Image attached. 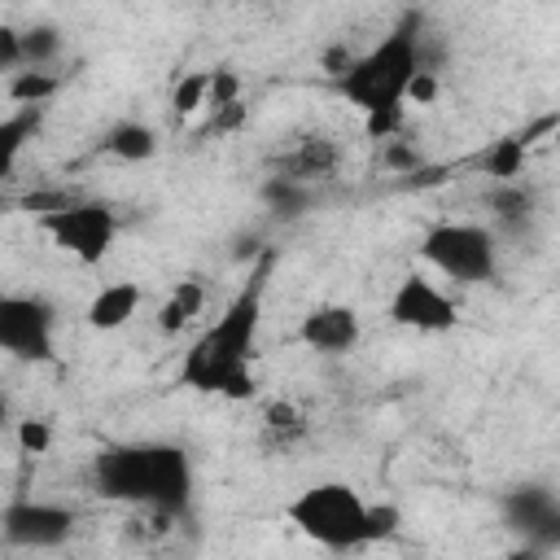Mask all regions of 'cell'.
<instances>
[{"mask_svg":"<svg viewBox=\"0 0 560 560\" xmlns=\"http://www.w3.org/2000/svg\"><path fill=\"white\" fill-rule=\"evenodd\" d=\"M140 302H144V293H140V284L136 280H114V284H105L92 302H88V328H96V332H118V328H127L131 324V315L140 311Z\"/></svg>","mask_w":560,"mask_h":560,"instance_id":"4fadbf2b","label":"cell"},{"mask_svg":"<svg viewBox=\"0 0 560 560\" xmlns=\"http://www.w3.org/2000/svg\"><path fill=\"white\" fill-rule=\"evenodd\" d=\"M298 424H302V416L289 402H271L267 407V429H298Z\"/></svg>","mask_w":560,"mask_h":560,"instance_id":"d4e9b609","label":"cell"},{"mask_svg":"<svg viewBox=\"0 0 560 560\" xmlns=\"http://www.w3.org/2000/svg\"><path fill=\"white\" fill-rule=\"evenodd\" d=\"M201 306H206V284L201 280H175V289L158 306V328L166 337H175V332H184L201 315Z\"/></svg>","mask_w":560,"mask_h":560,"instance_id":"5bb4252c","label":"cell"},{"mask_svg":"<svg viewBox=\"0 0 560 560\" xmlns=\"http://www.w3.org/2000/svg\"><path fill=\"white\" fill-rule=\"evenodd\" d=\"M424 70V39H420V18L407 13L394 31H385L368 52L354 57L350 74L337 83V92L363 109V118L372 114H394L407 105V92L416 83V74Z\"/></svg>","mask_w":560,"mask_h":560,"instance_id":"277c9868","label":"cell"},{"mask_svg":"<svg viewBox=\"0 0 560 560\" xmlns=\"http://www.w3.org/2000/svg\"><path fill=\"white\" fill-rule=\"evenodd\" d=\"M262 201H267V210H271V214H280V219H298V214H306V210H311L315 192H311L306 184H293V179L271 175V179L262 184Z\"/></svg>","mask_w":560,"mask_h":560,"instance_id":"d6986e66","label":"cell"},{"mask_svg":"<svg viewBox=\"0 0 560 560\" xmlns=\"http://www.w3.org/2000/svg\"><path fill=\"white\" fill-rule=\"evenodd\" d=\"M359 337H363L359 311L346 306V302H319V306H311V311L302 315V324H298V341H302L306 350H315V354H328V359L350 354V350L359 346Z\"/></svg>","mask_w":560,"mask_h":560,"instance_id":"8fae6325","label":"cell"},{"mask_svg":"<svg viewBox=\"0 0 560 560\" xmlns=\"http://www.w3.org/2000/svg\"><path fill=\"white\" fill-rule=\"evenodd\" d=\"M289 525L324 551H359L398 529L394 503H368L350 481H315L284 508Z\"/></svg>","mask_w":560,"mask_h":560,"instance_id":"3957f363","label":"cell"},{"mask_svg":"<svg viewBox=\"0 0 560 560\" xmlns=\"http://www.w3.org/2000/svg\"><path fill=\"white\" fill-rule=\"evenodd\" d=\"M39 118H44V105H26V109H18V114H9V118L0 122V171H4V175L13 171V162H18L22 144H26V136L39 131Z\"/></svg>","mask_w":560,"mask_h":560,"instance_id":"2e32d148","label":"cell"},{"mask_svg":"<svg viewBox=\"0 0 560 560\" xmlns=\"http://www.w3.org/2000/svg\"><path fill=\"white\" fill-rule=\"evenodd\" d=\"M39 228L52 236L57 249L79 258L83 267H96L118 236V210L109 201H96V197H74L70 206L44 214Z\"/></svg>","mask_w":560,"mask_h":560,"instance_id":"8992f818","label":"cell"},{"mask_svg":"<svg viewBox=\"0 0 560 560\" xmlns=\"http://www.w3.org/2000/svg\"><path fill=\"white\" fill-rule=\"evenodd\" d=\"M57 88H61V79H57L52 70H13L9 83H4V92H9V101H13L18 109H26V105H44Z\"/></svg>","mask_w":560,"mask_h":560,"instance_id":"ac0fdd59","label":"cell"},{"mask_svg":"<svg viewBox=\"0 0 560 560\" xmlns=\"http://www.w3.org/2000/svg\"><path fill=\"white\" fill-rule=\"evenodd\" d=\"M389 319L411 332H451L459 324V311L429 276L407 271L398 280V289L389 293Z\"/></svg>","mask_w":560,"mask_h":560,"instance_id":"ba28073f","label":"cell"},{"mask_svg":"<svg viewBox=\"0 0 560 560\" xmlns=\"http://www.w3.org/2000/svg\"><path fill=\"white\" fill-rule=\"evenodd\" d=\"M96 490L158 516H184L192 503V464L175 442H122L96 455Z\"/></svg>","mask_w":560,"mask_h":560,"instance_id":"7a4b0ae2","label":"cell"},{"mask_svg":"<svg viewBox=\"0 0 560 560\" xmlns=\"http://www.w3.org/2000/svg\"><path fill=\"white\" fill-rule=\"evenodd\" d=\"M171 105H175L179 118H192L197 109H206V105H210V70H188V74L175 83Z\"/></svg>","mask_w":560,"mask_h":560,"instance_id":"44dd1931","label":"cell"},{"mask_svg":"<svg viewBox=\"0 0 560 560\" xmlns=\"http://www.w3.org/2000/svg\"><path fill=\"white\" fill-rule=\"evenodd\" d=\"M0 346L22 363H48L57 346V311L35 293L0 298Z\"/></svg>","mask_w":560,"mask_h":560,"instance_id":"52a82bcc","label":"cell"},{"mask_svg":"<svg viewBox=\"0 0 560 560\" xmlns=\"http://www.w3.org/2000/svg\"><path fill=\"white\" fill-rule=\"evenodd\" d=\"M438 96V74L424 66L420 74H416V83H411V92H407V101H416V105H429Z\"/></svg>","mask_w":560,"mask_h":560,"instance_id":"cb8c5ba5","label":"cell"},{"mask_svg":"<svg viewBox=\"0 0 560 560\" xmlns=\"http://www.w3.org/2000/svg\"><path fill=\"white\" fill-rule=\"evenodd\" d=\"M18 446L26 455H44L52 446V424L48 420H18Z\"/></svg>","mask_w":560,"mask_h":560,"instance_id":"603a6c76","label":"cell"},{"mask_svg":"<svg viewBox=\"0 0 560 560\" xmlns=\"http://www.w3.org/2000/svg\"><path fill=\"white\" fill-rule=\"evenodd\" d=\"M271 249L258 254L236 298L223 306V315L197 332V341L184 350L179 385L214 398L245 402L254 394V354H258V328H262V298L271 276Z\"/></svg>","mask_w":560,"mask_h":560,"instance_id":"6da1fadb","label":"cell"},{"mask_svg":"<svg viewBox=\"0 0 560 560\" xmlns=\"http://www.w3.org/2000/svg\"><path fill=\"white\" fill-rule=\"evenodd\" d=\"M490 206H494V214L503 219V223H525L529 214H534V192L529 188H521V184H499L494 192H490Z\"/></svg>","mask_w":560,"mask_h":560,"instance_id":"7402d4cb","label":"cell"},{"mask_svg":"<svg viewBox=\"0 0 560 560\" xmlns=\"http://www.w3.org/2000/svg\"><path fill=\"white\" fill-rule=\"evenodd\" d=\"M420 258L455 284H490L499 271V245L481 223H433L420 236Z\"/></svg>","mask_w":560,"mask_h":560,"instance_id":"5b68a950","label":"cell"},{"mask_svg":"<svg viewBox=\"0 0 560 560\" xmlns=\"http://www.w3.org/2000/svg\"><path fill=\"white\" fill-rule=\"evenodd\" d=\"M61 52L57 26H31L22 31V70H48V61Z\"/></svg>","mask_w":560,"mask_h":560,"instance_id":"ffe728a7","label":"cell"},{"mask_svg":"<svg viewBox=\"0 0 560 560\" xmlns=\"http://www.w3.org/2000/svg\"><path fill=\"white\" fill-rule=\"evenodd\" d=\"M556 149H560V131H556Z\"/></svg>","mask_w":560,"mask_h":560,"instance_id":"484cf974","label":"cell"},{"mask_svg":"<svg viewBox=\"0 0 560 560\" xmlns=\"http://www.w3.org/2000/svg\"><path fill=\"white\" fill-rule=\"evenodd\" d=\"M4 542L9 547H31V551H48L61 547L74 534V512L61 503H44V499H13L4 508Z\"/></svg>","mask_w":560,"mask_h":560,"instance_id":"9c48e42d","label":"cell"},{"mask_svg":"<svg viewBox=\"0 0 560 560\" xmlns=\"http://www.w3.org/2000/svg\"><path fill=\"white\" fill-rule=\"evenodd\" d=\"M101 149H105L109 158H118V162H149V158L158 153V131H153L149 122L127 118V122H114V127L105 131Z\"/></svg>","mask_w":560,"mask_h":560,"instance_id":"9a60e30c","label":"cell"},{"mask_svg":"<svg viewBox=\"0 0 560 560\" xmlns=\"http://www.w3.org/2000/svg\"><path fill=\"white\" fill-rule=\"evenodd\" d=\"M525 153H529V136H503L494 140L486 153H481V166L486 175H494L499 184H516L521 166H525Z\"/></svg>","mask_w":560,"mask_h":560,"instance_id":"e0dca14e","label":"cell"},{"mask_svg":"<svg viewBox=\"0 0 560 560\" xmlns=\"http://www.w3.org/2000/svg\"><path fill=\"white\" fill-rule=\"evenodd\" d=\"M503 516H508V525L534 551L560 547V499L547 486H516V490H508L503 494Z\"/></svg>","mask_w":560,"mask_h":560,"instance_id":"30bf717a","label":"cell"},{"mask_svg":"<svg viewBox=\"0 0 560 560\" xmlns=\"http://www.w3.org/2000/svg\"><path fill=\"white\" fill-rule=\"evenodd\" d=\"M337 162H341V153H337V144H332L328 136H302V140L276 162V175L311 188V184H319V179H332V175H337Z\"/></svg>","mask_w":560,"mask_h":560,"instance_id":"7c38bea8","label":"cell"}]
</instances>
